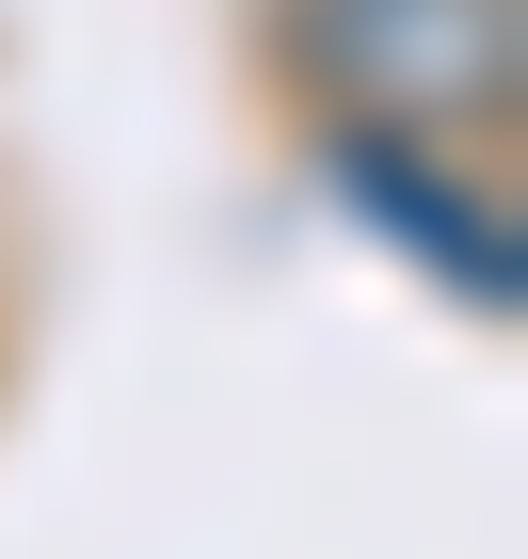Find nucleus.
Instances as JSON below:
<instances>
[{"instance_id":"1","label":"nucleus","mask_w":528,"mask_h":559,"mask_svg":"<svg viewBox=\"0 0 528 559\" xmlns=\"http://www.w3.org/2000/svg\"><path fill=\"white\" fill-rule=\"evenodd\" d=\"M289 48L352 96V129L513 96V0H289Z\"/></svg>"},{"instance_id":"2","label":"nucleus","mask_w":528,"mask_h":559,"mask_svg":"<svg viewBox=\"0 0 528 559\" xmlns=\"http://www.w3.org/2000/svg\"><path fill=\"white\" fill-rule=\"evenodd\" d=\"M320 176H337V209L352 224H385L400 257L433 272V288H465L481 320H513L528 304V257H513V209H496L481 176H448L416 129H352L337 112V144H320Z\"/></svg>"}]
</instances>
